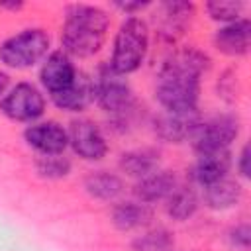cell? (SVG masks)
<instances>
[{"label":"cell","mask_w":251,"mask_h":251,"mask_svg":"<svg viewBox=\"0 0 251 251\" xmlns=\"http://www.w3.org/2000/svg\"><path fill=\"white\" fill-rule=\"evenodd\" d=\"M173 247H175L173 233L165 227L145 231L131 241L133 251H173Z\"/></svg>","instance_id":"22"},{"label":"cell","mask_w":251,"mask_h":251,"mask_svg":"<svg viewBox=\"0 0 251 251\" xmlns=\"http://www.w3.org/2000/svg\"><path fill=\"white\" fill-rule=\"evenodd\" d=\"M167 214L176 220V222H184L190 216H194L196 208H198V196L194 194L192 188L188 186H176L169 196H167Z\"/></svg>","instance_id":"21"},{"label":"cell","mask_w":251,"mask_h":251,"mask_svg":"<svg viewBox=\"0 0 251 251\" xmlns=\"http://www.w3.org/2000/svg\"><path fill=\"white\" fill-rule=\"evenodd\" d=\"M0 112L12 122L33 124L45 112V98L31 82H18L0 100Z\"/></svg>","instance_id":"6"},{"label":"cell","mask_w":251,"mask_h":251,"mask_svg":"<svg viewBox=\"0 0 251 251\" xmlns=\"http://www.w3.org/2000/svg\"><path fill=\"white\" fill-rule=\"evenodd\" d=\"M51 39L41 27L22 29L0 43V61L10 69H29L49 51Z\"/></svg>","instance_id":"4"},{"label":"cell","mask_w":251,"mask_h":251,"mask_svg":"<svg viewBox=\"0 0 251 251\" xmlns=\"http://www.w3.org/2000/svg\"><path fill=\"white\" fill-rule=\"evenodd\" d=\"M243 196L241 184L229 176L204 186V204L212 210H227L239 204Z\"/></svg>","instance_id":"17"},{"label":"cell","mask_w":251,"mask_h":251,"mask_svg":"<svg viewBox=\"0 0 251 251\" xmlns=\"http://www.w3.org/2000/svg\"><path fill=\"white\" fill-rule=\"evenodd\" d=\"M0 6H2V8H8V10H20L24 4H22V2H16V4H6V2H4V4H0Z\"/></svg>","instance_id":"29"},{"label":"cell","mask_w":251,"mask_h":251,"mask_svg":"<svg viewBox=\"0 0 251 251\" xmlns=\"http://www.w3.org/2000/svg\"><path fill=\"white\" fill-rule=\"evenodd\" d=\"M35 169L43 178H63L71 173V161L63 155H41Z\"/></svg>","instance_id":"24"},{"label":"cell","mask_w":251,"mask_h":251,"mask_svg":"<svg viewBox=\"0 0 251 251\" xmlns=\"http://www.w3.org/2000/svg\"><path fill=\"white\" fill-rule=\"evenodd\" d=\"M237 171H239V175L243 178L249 176V147L247 145H243V149H241V153L237 157Z\"/></svg>","instance_id":"27"},{"label":"cell","mask_w":251,"mask_h":251,"mask_svg":"<svg viewBox=\"0 0 251 251\" xmlns=\"http://www.w3.org/2000/svg\"><path fill=\"white\" fill-rule=\"evenodd\" d=\"M229 169H231L229 149L208 151V153H198L196 163L190 169V176L194 178V182H198L204 188L208 184H214V182L226 178Z\"/></svg>","instance_id":"13"},{"label":"cell","mask_w":251,"mask_h":251,"mask_svg":"<svg viewBox=\"0 0 251 251\" xmlns=\"http://www.w3.org/2000/svg\"><path fill=\"white\" fill-rule=\"evenodd\" d=\"M76 73H78L76 67L73 65L71 57L65 51H53L41 65L39 78H41L43 88L53 96V94L65 90L67 86H71Z\"/></svg>","instance_id":"12"},{"label":"cell","mask_w":251,"mask_h":251,"mask_svg":"<svg viewBox=\"0 0 251 251\" xmlns=\"http://www.w3.org/2000/svg\"><path fill=\"white\" fill-rule=\"evenodd\" d=\"M25 143L41 155H63L69 145L67 129L57 122L31 124L24 131Z\"/></svg>","instance_id":"10"},{"label":"cell","mask_w":251,"mask_h":251,"mask_svg":"<svg viewBox=\"0 0 251 251\" xmlns=\"http://www.w3.org/2000/svg\"><path fill=\"white\" fill-rule=\"evenodd\" d=\"M147 51H149L147 24L137 16H127L122 22L120 29L116 31L108 67L122 76L131 75L143 65Z\"/></svg>","instance_id":"3"},{"label":"cell","mask_w":251,"mask_h":251,"mask_svg":"<svg viewBox=\"0 0 251 251\" xmlns=\"http://www.w3.org/2000/svg\"><path fill=\"white\" fill-rule=\"evenodd\" d=\"M122 188H124L122 178L110 171L90 173L84 180V190L98 200H114L122 194Z\"/></svg>","instance_id":"20"},{"label":"cell","mask_w":251,"mask_h":251,"mask_svg":"<svg viewBox=\"0 0 251 251\" xmlns=\"http://www.w3.org/2000/svg\"><path fill=\"white\" fill-rule=\"evenodd\" d=\"M229 241L233 247H239V249H249V243H251V229H249V224H239L235 226L231 231H229Z\"/></svg>","instance_id":"25"},{"label":"cell","mask_w":251,"mask_h":251,"mask_svg":"<svg viewBox=\"0 0 251 251\" xmlns=\"http://www.w3.org/2000/svg\"><path fill=\"white\" fill-rule=\"evenodd\" d=\"M120 169L133 178H143L159 171V153L153 149H133L120 157Z\"/></svg>","instance_id":"19"},{"label":"cell","mask_w":251,"mask_h":251,"mask_svg":"<svg viewBox=\"0 0 251 251\" xmlns=\"http://www.w3.org/2000/svg\"><path fill=\"white\" fill-rule=\"evenodd\" d=\"M192 16H194V6L190 2L169 0V2L159 4L157 16H155L157 35L165 41H175L190 25Z\"/></svg>","instance_id":"9"},{"label":"cell","mask_w":251,"mask_h":251,"mask_svg":"<svg viewBox=\"0 0 251 251\" xmlns=\"http://www.w3.org/2000/svg\"><path fill=\"white\" fill-rule=\"evenodd\" d=\"M51 100L57 108H61L65 112H80L90 102H94V80L86 73L78 71L75 80L71 82V86L53 94Z\"/></svg>","instance_id":"15"},{"label":"cell","mask_w":251,"mask_h":251,"mask_svg":"<svg viewBox=\"0 0 251 251\" xmlns=\"http://www.w3.org/2000/svg\"><path fill=\"white\" fill-rule=\"evenodd\" d=\"M114 6H116L118 10H122V12H126L127 16H133L135 12L147 8L149 4H147V2H114Z\"/></svg>","instance_id":"26"},{"label":"cell","mask_w":251,"mask_h":251,"mask_svg":"<svg viewBox=\"0 0 251 251\" xmlns=\"http://www.w3.org/2000/svg\"><path fill=\"white\" fill-rule=\"evenodd\" d=\"M8 86H10V76L6 73L0 71V100L4 98V94L8 92Z\"/></svg>","instance_id":"28"},{"label":"cell","mask_w":251,"mask_h":251,"mask_svg":"<svg viewBox=\"0 0 251 251\" xmlns=\"http://www.w3.org/2000/svg\"><path fill=\"white\" fill-rule=\"evenodd\" d=\"M110 27L108 14L90 4H71L65 10L61 29L63 51L71 57H92L100 51Z\"/></svg>","instance_id":"2"},{"label":"cell","mask_w":251,"mask_h":251,"mask_svg":"<svg viewBox=\"0 0 251 251\" xmlns=\"http://www.w3.org/2000/svg\"><path fill=\"white\" fill-rule=\"evenodd\" d=\"M243 2L239 0H212L206 2V12L212 20L222 22V24H231L241 20L243 14Z\"/></svg>","instance_id":"23"},{"label":"cell","mask_w":251,"mask_h":251,"mask_svg":"<svg viewBox=\"0 0 251 251\" xmlns=\"http://www.w3.org/2000/svg\"><path fill=\"white\" fill-rule=\"evenodd\" d=\"M239 133V120L233 114H218L210 120H200L194 133L190 135L192 147L198 153L227 149Z\"/></svg>","instance_id":"7"},{"label":"cell","mask_w":251,"mask_h":251,"mask_svg":"<svg viewBox=\"0 0 251 251\" xmlns=\"http://www.w3.org/2000/svg\"><path fill=\"white\" fill-rule=\"evenodd\" d=\"M67 135L73 151L84 161H100L108 153V143L100 127L90 120H73Z\"/></svg>","instance_id":"8"},{"label":"cell","mask_w":251,"mask_h":251,"mask_svg":"<svg viewBox=\"0 0 251 251\" xmlns=\"http://www.w3.org/2000/svg\"><path fill=\"white\" fill-rule=\"evenodd\" d=\"M210 59L194 49H178L171 53L159 73L155 84V98L165 112H192L198 110L200 76L208 71Z\"/></svg>","instance_id":"1"},{"label":"cell","mask_w":251,"mask_h":251,"mask_svg":"<svg viewBox=\"0 0 251 251\" xmlns=\"http://www.w3.org/2000/svg\"><path fill=\"white\" fill-rule=\"evenodd\" d=\"M200 124L198 110L192 112H161L155 118L153 129L157 137H161L167 143H180L184 139H190L196 126Z\"/></svg>","instance_id":"11"},{"label":"cell","mask_w":251,"mask_h":251,"mask_svg":"<svg viewBox=\"0 0 251 251\" xmlns=\"http://www.w3.org/2000/svg\"><path fill=\"white\" fill-rule=\"evenodd\" d=\"M151 208L143 202H122L112 210V224L120 231L145 227L151 222Z\"/></svg>","instance_id":"18"},{"label":"cell","mask_w":251,"mask_h":251,"mask_svg":"<svg viewBox=\"0 0 251 251\" xmlns=\"http://www.w3.org/2000/svg\"><path fill=\"white\" fill-rule=\"evenodd\" d=\"M249 45H251V24L245 18L231 24H224L214 33V47L224 55L229 57L247 55Z\"/></svg>","instance_id":"14"},{"label":"cell","mask_w":251,"mask_h":251,"mask_svg":"<svg viewBox=\"0 0 251 251\" xmlns=\"http://www.w3.org/2000/svg\"><path fill=\"white\" fill-rule=\"evenodd\" d=\"M178 186L175 173L171 171H155L143 178L137 180L135 184V196L139 198V202L143 204H151V202H159V200H167V196Z\"/></svg>","instance_id":"16"},{"label":"cell","mask_w":251,"mask_h":251,"mask_svg":"<svg viewBox=\"0 0 251 251\" xmlns=\"http://www.w3.org/2000/svg\"><path fill=\"white\" fill-rule=\"evenodd\" d=\"M94 80V100L98 106L114 116H124L133 110V92L127 80L114 73L108 63L98 69V75Z\"/></svg>","instance_id":"5"}]
</instances>
